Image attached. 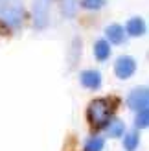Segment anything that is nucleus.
<instances>
[{
    "label": "nucleus",
    "mask_w": 149,
    "mask_h": 151,
    "mask_svg": "<svg viewBox=\"0 0 149 151\" xmlns=\"http://www.w3.org/2000/svg\"><path fill=\"white\" fill-rule=\"evenodd\" d=\"M112 103L110 100H105V98H100V100H94L90 105H88L87 116L88 122H90L94 127H103L107 125V122L112 116Z\"/></svg>",
    "instance_id": "nucleus-1"
},
{
    "label": "nucleus",
    "mask_w": 149,
    "mask_h": 151,
    "mask_svg": "<svg viewBox=\"0 0 149 151\" xmlns=\"http://www.w3.org/2000/svg\"><path fill=\"white\" fill-rule=\"evenodd\" d=\"M0 20L9 28H19L24 22L22 0H4L0 4Z\"/></svg>",
    "instance_id": "nucleus-2"
},
{
    "label": "nucleus",
    "mask_w": 149,
    "mask_h": 151,
    "mask_svg": "<svg viewBox=\"0 0 149 151\" xmlns=\"http://www.w3.org/2000/svg\"><path fill=\"white\" fill-rule=\"evenodd\" d=\"M50 4L52 0H33V24L35 28H46L50 20Z\"/></svg>",
    "instance_id": "nucleus-3"
},
{
    "label": "nucleus",
    "mask_w": 149,
    "mask_h": 151,
    "mask_svg": "<svg viewBox=\"0 0 149 151\" xmlns=\"http://www.w3.org/2000/svg\"><path fill=\"white\" fill-rule=\"evenodd\" d=\"M147 103H149V90L147 87H136L135 90H131V94L127 98V105L133 111H142L147 109Z\"/></svg>",
    "instance_id": "nucleus-4"
},
{
    "label": "nucleus",
    "mask_w": 149,
    "mask_h": 151,
    "mask_svg": "<svg viewBox=\"0 0 149 151\" xmlns=\"http://www.w3.org/2000/svg\"><path fill=\"white\" fill-rule=\"evenodd\" d=\"M136 70V61L133 59L131 55H122L116 59L114 63V74L118 76L120 79H129Z\"/></svg>",
    "instance_id": "nucleus-5"
},
{
    "label": "nucleus",
    "mask_w": 149,
    "mask_h": 151,
    "mask_svg": "<svg viewBox=\"0 0 149 151\" xmlns=\"http://www.w3.org/2000/svg\"><path fill=\"white\" fill-rule=\"evenodd\" d=\"M79 79H81V85L90 90H96L101 87V74L98 70H83Z\"/></svg>",
    "instance_id": "nucleus-6"
},
{
    "label": "nucleus",
    "mask_w": 149,
    "mask_h": 151,
    "mask_svg": "<svg viewBox=\"0 0 149 151\" xmlns=\"http://www.w3.org/2000/svg\"><path fill=\"white\" fill-rule=\"evenodd\" d=\"M105 35H107V39L112 42V44H122L125 41V29L120 24H110V26H107Z\"/></svg>",
    "instance_id": "nucleus-7"
},
{
    "label": "nucleus",
    "mask_w": 149,
    "mask_h": 151,
    "mask_svg": "<svg viewBox=\"0 0 149 151\" xmlns=\"http://www.w3.org/2000/svg\"><path fill=\"white\" fill-rule=\"evenodd\" d=\"M127 33L129 35H133V37H140V35H144V32H145V22H144V19H140V17H135V19H131L129 22H127Z\"/></svg>",
    "instance_id": "nucleus-8"
},
{
    "label": "nucleus",
    "mask_w": 149,
    "mask_h": 151,
    "mask_svg": "<svg viewBox=\"0 0 149 151\" xmlns=\"http://www.w3.org/2000/svg\"><path fill=\"white\" fill-rule=\"evenodd\" d=\"M107 133H109L110 138L122 137V134L125 133V125H123V122H122V120H118V118H110L109 122H107Z\"/></svg>",
    "instance_id": "nucleus-9"
},
{
    "label": "nucleus",
    "mask_w": 149,
    "mask_h": 151,
    "mask_svg": "<svg viewBox=\"0 0 149 151\" xmlns=\"http://www.w3.org/2000/svg\"><path fill=\"white\" fill-rule=\"evenodd\" d=\"M94 55L98 61H107L109 55H110V46H109V42L105 39H100V41H96L94 44Z\"/></svg>",
    "instance_id": "nucleus-10"
},
{
    "label": "nucleus",
    "mask_w": 149,
    "mask_h": 151,
    "mask_svg": "<svg viewBox=\"0 0 149 151\" xmlns=\"http://www.w3.org/2000/svg\"><path fill=\"white\" fill-rule=\"evenodd\" d=\"M77 0H61V11L64 17H76V13H77Z\"/></svg>",
    "instance_id": "nucleus-11"
},
{
    "label": "nucleus",
    "mask_w": 149,
    "mask_h": 151,
    "mask_svg": "<svg viewBox=\"0 0 149 151\" xmlns=\"http://www.w3.org/2000/svg\"><path fill=\"white\" fill-rule=\"evenodd\" d=\"M101 149H103V138L100 137H88L83 146V151H101Z\"/></svg>",
    "instance_id": "nucleus-12"
},
{
    "label": "nucleus",
    "mask_w": 149,
    "mask_h": 151,
    "mask_svg": "<svg viewBox=\"0 0 149 151\" xmlns=\"http://www.w3.org/2000/svg\"><path fill=\"white\" fill-rule=\"evenodd\" d=\"M140 144V138H138V134L136 133H127L125 134V138H123V147L125 151H135Z\"/></svg>",
    "instance_id": "nucleus-13"
},
{
    "label": "nucleus",
    "mask_w": 149,
    "mask_h": 151,
    "mask_svg": "<svg viewBox=\"0 0 149 151\" xmlns=\"http://www.w3.org/2000/svg\"><path fill=\"white\" fill-rule=\"evenodd\" d=\"M105 6V0H81V7L88 11H98Z\"/></svg>",
    "instance_id": "nucleus-14"
},
{
    "label": "nucleus",
    "mask_w": 149,
    "mask_h": 151,
    "mask_svg": "<svg viewBox=\"0 0 149 151\" xmlns=\"http://www.w3.org/2000/svg\"><path fill=\"white\" fill-rule=\"evenodd\" d=\"M135 122H136V127H140V129H145V127L149 125V111H147V109L138 111Z\"/></svg>",
    "instance_id": "nucleus-15"
}]
</instances>
